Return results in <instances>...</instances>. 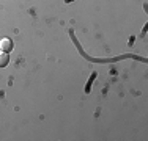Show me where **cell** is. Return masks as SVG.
<instances>
[{"mask_svg": "<svg viewBox=\"0 0 148 141\" xmlns=\"http://www.w3.org/2000/svg\"><path fill=\"white\" fill-rule=\"evenodd\" d=\"M13 47H14V45H13V41L10 39V38H3V39L0 41V50L8 54V52L13 50Z\"/></svg>", "mask_w": 148, "mask_h": 141, "instance_id": "cell-1", "label": "cell"}, {"mask_svg": "<svg viewBox=\"0 0 148 141\" xmlns=\"http://www.w3.org/2000/svg\"><path fill=\"white\" fill-rule=\"evenodd\" d=\"M8 61H10V56L6 52H3V50H0V68H5L6 64H8Z\"/></svg>", "mask_w": 148, "mask_h": 141, "instance_id": "cell-2", "label": "cell"}]
</instances>
